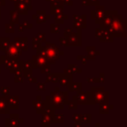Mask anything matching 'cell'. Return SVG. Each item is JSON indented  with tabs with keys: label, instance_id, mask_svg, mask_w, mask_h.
<instances>
[{
	"label": "cell",
	"instance_id": "cell-21",
	"mask_svg": "<svg viewBox=\"0 0 127 127\" xmlns=\"http://www.w3.org/2000/svg\"><path fill=\"white\" fill-rule=\"evenodd\" d=\"M87 51H88V53H89V57H88V60H93V59H95V55H99V52H96L92 47H88L87 49H86Z\"/></svg>",
	"mask_w": 127,
	"mask_h": 127
},
{
	"label": "cell",
	"instance_id": "cell-15",
	"mask_svg": "<svg viewBox=\"0 0 127 127\" xmlns=\"http://www.w3.org/2000/svg\"><path fill=\"white\" fill-rule=\"evenodd\" d=\"M81 86H82L81 82H72V81H70L67 85L68 91H77V92L81 90Z\"/></svg>",
	"mask_w": 127,
	"mask_h": 127
},
{
	"label": "cell",
	"instance_id": "cell-2",
	"mask_svg": "<svg viewBox=\"0 0 127 127\" xmlns=\"http://www.w3.org/2000/svg\"><path fill=\"white\" fill-rule=\"evenodd\" d=\"M90 97L92 104L95 103H104L108 102L109 99V92L104 89V87L98 86V87H91L90 89Z\"/></svg>",
	"mask_w": 127,
	"mask_h": 127
},
{
	"label": "cell",
	"instance_id": "cell-14",
	"mask_svg": "<svg viewBox=\"0 0 127 127\" xmlns=\"http://www.w3.org/2000/svg\"><path fill=\"white\" fill-rule=\"evenodd\" d=\"M21 69H22L23 72H32V69H33L32 60L31 61H27V62H22Z\"/></svg>",
	"mask_w": 127,
	"mask_h": 127
},
{
	"label": "cell",
	"instance_id": "cell-10",
	"mask_svg": "<svg viewBox=\"0 0 127 127\" xmlns=\"http://www.w3.org/2000/svg\"><path fill=\"white\" fill-rule=\"evenodd\" d=\"M52 123V115L44 112L42 113V119H41V126L42 127H50Z\"/></svg>",
	"mask_w": 127,
	"mask_h": 127
},
{
	"label": "cell",
	"instance_id": "cell-9",
	"mask_svg": "<svg viewBox=\"0 0 127 127\" xmlns=\"http://www.w3.org/2000/svg\"><path fill=\"white\" fill-rule=\"evenodd\" d=\"M33 106L36 109L37 113H44L45 112V101L42 100L41 96H37V98L35 100H33Z\"/></svg>",
	"mask_w": 127,
	"mask_h": 127
},
{
	"label": "cell",
	"instance_id": "cell-5",
	"mask_svg": "<svg viewBox=\"0 0 127 127\" xmlns=\"http://www.w3.org/2000/svg\"><path fill=\"white\" fill-rule=\"evenodd\" d=\"M32 63H33V68H41L42 66L48 64L47 60L40 55H36L33 57L32 59Z\"/></svg>",
	"mask_w": 127,
	"mask_h": 127
},
{
	"label": "cell",
	"instance_id": "cell-32",
	"mask_svg": "<svg viewBox=\"0 0 127 127\" xmlns=\"http://www.w3.org/2000/svg\"><path fill=\"white\" fill-rule=\"evenodd\" d=\"M0 72H1V63H0Z\"/></svg>",
	"mask_w": 127,
	"mask_h": 127
},
{
	"label": "cell",
	"instance_id": "cell-3",
	"mask_svg": "<svg viewBox=\"0 0 127 127\" xmlns=\"http://www.w3.org/2000/svg\"><path fill=\"white\" fill-rule=\"evenodd\" d=\"M77 105L78 104H92L91 97H90V92L88 91H78L76 95L72 97V99Z\"/></svg>",
	"mask_w": 127,
	"mask_h": 127
},
{
	"label": "cell",
	"instance_id": "cell-31",
	"mask_svg": "<svg viewBox=\"0 0 127 127\" xmlns=\"http://www.w3.org/2000/svg\"><path fill=\"white\" fill-rule=\"evenodd\" d=\"M100 126V123H96V125H95V127H99Z\"/></svg>",
	"mask_w": 127,
	"mask_h": 127
},
{
	"label": "cell",
	"instance_id": "cell-7",
	"mask_svg": "<svg viewBox=\"0 0 127 127\" xmlns=\"http://www.w3.org/2000/svg\"><path fill=\"white\" fill-rule=\"evenodd\" d=\"M5 51H6V56L10 58H14V59H17L21 54V50L17 46H14V45L7 47Z\"/></svg>",
	"mask_w": 127,
	"mask_h": 127
},
{
	"label": "cell",
	"instance_id": "cell-23",
	"mask_svg": "<svg viewBox=\"0 0 127 127\" xmlns=\"http://www.w3.org/2000/svg\"><path fill=\"white\" fill-rule=\"evenodd\" d=\"M0 92H1L2 96H8L10 93V87L9 86H2L0 89Z\"/></svg>",
	"mask_w": 127,
	"mask_h": 127
},
{
	"label": "cell",
	"instance_id": "cell-12",
	"mask_svg": "<svg viewBox=\"0 0 127 127\" xmlns=\"http://www.w3.org/2000/svg\"><path fill=\"white\" fill-rule=\"evenodd\" d=\"M10 109L6 102V96H0V113L1 114H8Z\"/></svg>",
	"mask_w": 127,
	"mask_h": 127
},
{
	"label": "cell",
	"instance_id": "cell-29",
	"mask_svg": "<svg viewBox=\"0 0 127 127\" xmlns=\"http://www.w3.org/2000/svg\"><path fill=\"white\" fill-rule=\"evenodd\" d=\"M37 87H38V88H37L38 90H45V84H44V83H41V82L39 83V82H37Z\"/></svg>",
	"mask_w": 127,
	"mask_h": 127
},
{
	"label": "cell",
	"instance_id": "cell-25",
	"mask_svg": "<svg viewBox=\"0 0 127 127\" xmlns=\"http://www.w3.org/2000/svg\"><path fill=\"white\" fill-rule=\"evenodd\" d=\"M50 70H51V68H50L49 64L41 67V72H42V73H49V72H50Z\"/></svg>",
	"mask_w": 127,
	"mask_h": 127
},
{
	"label": "cell",
	"instance_id": "cell-6",
	"mask_svg": "<svg viewBox=\"0 0 127 127\" xmlns=\"http://www.w3.org/2000/svg\"><path fill=\"white\" fill-rule=\"evenodd\" d=\"M6 102L9 109H18L19 108V97L16 95H8L6 96Z\"/></svg>",
	"mask_w": 127,
	"mask_h": 127
},
{
	"label": "cell",
	"instance_id": "cell-17",
	"mask_svg": "<svg viewBox=\"0 0 127 127\" xmlns=\"http://www.w3.org/2000/svg\"><path fill=\"white\" fill-rule=\"evenodd\" d=\"M64 116L63 114H56L55 112L52 114V122L54 123H64Z\"/></svg>",
	"mask_w": 127,
	"mask_h": 127
},
{
	"label": "cell",
	"instance_id": "cell-19",
	"mask_svg": "<svg viewBox=\"0 0 127 127\" xmlns=\"http://www.w3.org/2000/svg\"><path fill=\"white\" fill-rule=\"evenodd\" d=\"M14 74H15V76H14V81H15V82H23L24 75H23L22 69H19V70L15 71Z\"/></svg>",
	"mask_w": 127,
	"mask_h": 127
},
{
	"label": "cell",
	"instance_id": "cell-4",
	"mask_svg": "<svg viewBox=\"0 0 127 127\" xmlns=\"http://www.w3.org/2000/svg\"><path fill=\"white\" fill-rule=\"evenodd\" d=\"M23 119L19 117L18 114H10V117L6 119V127H20Z\"/></svg>",
	"mask_w": 127,
	"mask_h": 127
},
{
	"label": "cell",
	"instance_id": "cell-26",
	"mask_svg": "<svg viewBox=\"0 0 127 127\" xmlns=\"http://www.w3.org/2000/svg\"><path fill=\"white\" fill-rule=\"evenodd\" d=\"M61 94H62L63 99H64V102L66 103V102L68 101V91H61Z\"/></svg>",
	"mask_w": 127,
	"mask_h": 127
},
{
	"label": "cell",
	"instance_id": "cell-18",
	"mask_svg": "<svg viewBox=\"0 0 127 127\" xmlns=\"http://www.w3.org/2000/svg\"><path fill=\"white\" fill-rule=\"evenodd\" d=\"M61 73H51L49 72L47 74V82H58V79H59V76H60Z\"/></svg>",
	"mask_w": 127,
	"mask_h": 127
},
{
	"label": "cell",
	"instance_id": "cell-20",
	"mask_svg": "<svg viewBox=\"0 0 127 127\" xmlns=\"http://www.w3.org/2000/svg\"><path fill=\"white\" fill-rule=\"evenodd\" d=\"M80 122L82 123H90L91 122V114L89 113H84L80 114Z\"/></svg>",
	"mask_w": 127,
	"mask_h": 127
},
{
	"label": "cell",
	"instance_id": "cell-22",
	"mask_svg": "<svg viewBox=\"0 0 127 127\" xmlns=\"http://www.w3.org/2000/svg\"><path fill=\"white\" fill-rule=\"evenodd\" d=\"M67 69H68V70H69L71 73H73V72H76V73H81V72H82L81 68L77 67L75 64H69V65H68V67H67Z\"/></svg>",
	"mask_w": 127,
	"mask_h": 127
},
{
	"label": "cell",
	"instance_id": "cell-8",
	"mask_svg": "<svg viewBox=\"0 0 127 127\" xmlns=\"http://www.w3.org/2000/svg\"><path fill=\"white\" fill-rule=\"evenodd\" d=\"M70 81H72V73H61L58 79L61 86H67Z\"/></svg>",
	"mask_w": 127,
	"mask_h": 127
},
{
	"label": "cell",
	"instance_id": "cell-1",
	"mask_svg": "<svg viewBox=\"0 0 127 127\" xmlns=\"http://www.w3.org/2000/svg\"><path fill=\"white\" fill-rule=\"evenodd\" d=\"M64 53L61 52L55 45L53 44H47L45 48H42V49H39L38 50V55L40 56H43L49 64H53L56 60L59 59V57L61 55H63Z\"/></svg>",
	"mask_w": 127,
	"mask_h": 127
},
{
	"label": "cell",
	"instance_id": "cell-13",
	"mask_svg": "<svg viewBox=\"0 0 127 127\" xmlns=\"http://www.w3.org/2000/svg\"><path fill=\"white\" fill-rule=\"evenodd\" d=\"M113 105L109 104L108 102H104V103H100V107H99V111L101 114H107L109 113V111H111L113 109Z\"/></svg>",
	"mask_w": 127,
	"mask_h": 127
},
{
	"label": "cell",
	"instance_id": "cell-28",
	"mask_svg": "<svg viewBox=\"0 0 127 127\" xmlns=\"http://www.w3.org/2000/svg\"><path fill=\"white\" fill-rule=\"evenodd\" d=\"M77 60H80V61L82 62V64H84L86 63V61L88 60V57H82V56H78V57H77Z\"/></svg>",
	"mask_w": 127,
	"mask_h": 127
},
{
	"label": "cell",
	"instance_id": "cell-11",
	"mask_svg": "<svg viewBox=\"0 0 127 127\" xmlns=\"http://www.w3.org/2000/svg\"><path fill=\"white\" fill-rule=\"evenodd\" d=\"M17 59H14V58H10L8 56H3L0 60V63L5 66L6 69H9L11 67V65L13 64V63L16 61Z\"/></svg>",
	"mask_w": 127,
	"mask_h": 127
},
{
	"label": "cell",
	"instance_id": "cell-30",
	"mask_svg": "<svg viewBox=\"0 0 127 127\" xmlns=\"http://www.w3.org/2000/svg\"><path fill=\"white\" fill-rule=\"evenodd\" d=\"M27 79H28L30 82H37V78H36V77H33V76H32V74H31V75H29V76L27 77Z\"/></svg>",
	"mask_w": 127,
	"mask_h": 127
},
{
	"label": "cell",
	"instance_id": "cell-16",
	"mask_svg": "<svg viewBox=\"0 0 127 127\" xmlns=\"http://www.w3.org/2000/svg\"><path fill=\"white\" fill-rule=\"evenodd\" d=\"M22 62H23V61H18V60H16V61L13 63V64L11 65V67L9 68V71H10L11 73H14L15 71H17V70L21 69Z\"/></svg>",
	"mask_w": 127,
	"mask_h": 127
},
{
	"label": "cell",
	"instance_id": "cell-24",
	"mask_svg": "<svg viewBox=\"0 0 127 127\" xmlns=\"http://www.w3.org/2000/svg\"><path fill=\"white\" fill-rule=\"evenodd\" d=\"M65 104H67L68 105V109H71V110H75L76 108H77V104L73 101V100H71V101H67Z\"/></svg>",
	"mask_w": 127,
	"mask_h": 127
},
{
	"label": "cell",
	"instance_id": "cell-27",
	"mask_svg": "<svg viewBox=\"0 0 127 127\" xmlns=\"http://www.w3.org/2000/svg\"><path fill=\"white\" fill-rule=\"evenodd\" d=\"M72 119H73V122H80V114H77V113L73 114ZM80 123H81V122H80Z\"/></svg>",
	"mask_w": 127,
	"mask_h": 127
}]
</instances>
